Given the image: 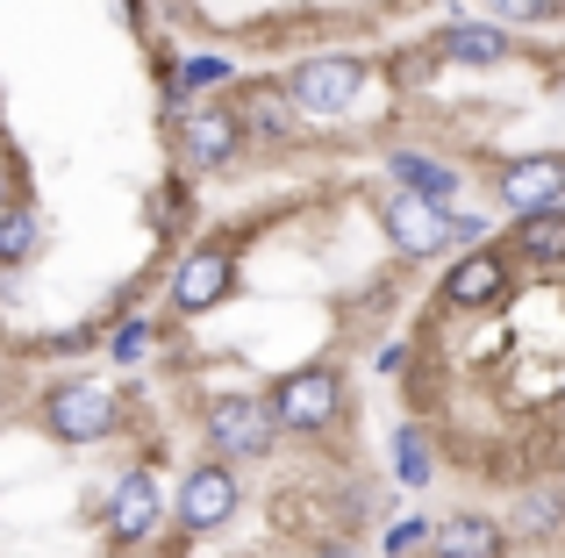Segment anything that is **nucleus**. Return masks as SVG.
Segmentation results:
<instances>
[{
	"instance_id": "obj_1",
	"label": "nucleus",
	"mask_w": 565,
	"mask_h": 558,
	"mask_svg": "<svg viewBox=\"0 0 565 558\" xmlns=\"http://www.w3.org/2000/svg\"><path fill=\"white\" fill-rule=\"evenodd\" d=\"M380 229H386V244H394L401 258H437V251H458V244L487 237L480 215L437 208V201L401 194V186H394V194H380Z\"/></svg>"
},
{
	"instance_id": "obj_2",
	"label": "nucleus",
	"mask_w": 565,
	"mask_h": 558,
	"mask_svg": "<svg viewBox=\"0 0 565 558\" xmlns=\"http://www.w3.org/2000/svg\"><path fill=\"white\" fill-rule=\"evenodd\" d=\"M337 416H344V379H337L330 365H301V373H287L273 387V422L279 430L316 437V430H330Z\"/></svg>"
},
{
	"instance_id": "obj_3",
	"label": "nucleus",
	"mask_w": 565,
	"mask_h": 558,
	"mask_svg": "<svg viewBox=\"0 0 565 558\" xmlns=\"http://www.w3.org/2000/svg\"><path fill=\"white\" fill-rule=\"evenodd\" d=\"M365 79H373V72H365L359 57H308V65L287 72L279 94L294 100V115H344L351 100L365 94Z\"/></svg>"
},
{
	"instance_id": "obj_4",
	"label": "nucleus",
	"mask_w": 565,
	"mask_h": 558,
	"mask_svg": "<svg viewBox=\"0 0 565 558\" xmlns=\"http://www.w3.org/2000/svg\"><path fill=\"white\" fill-rule=\"evenodd\" d=\"M494 194H501V208H515V223H523V215L565 208V158H558V151L509 158V165L494 172Z\"/></svg>"
},
{
	"instance_id": "obj_5",
	"label": "nucleus",
	"mask_w": 565,
	"mask_h": 558,
	"mask_svg": "<svg viewBox=\"0 0 565 558\" xmlns=\"http://www.w3.org/2000/svg\"><path fill=\"white\" fill-rule=\"evenodd\" d=\"M43 422H51L65 444H94V437H108L115 422H122V401H115V387H100V379H72V387H57L51 401H43Z\"/></svg>"
},
{
	"instance_id": "obj_6",
	"label": "nucleus",
	"mask_w": 565,
	"mask_h": 558,
	"mask_svg": "<svg viewBox=\"0 0 565 558\" xmlns=\"http://www.w3.org/2000/svg\"><path fill=\"white\" fill-rule=\"evenodd\" d=\"M207 437H215L222 459H265L279 437L273 422V401H250V394H230V401L207 408Z\"/></svg>"
},
{
	"instance_id": "obj_7",
	"label": "nucleus",
	"mask_w": 565,
	"mask_h": 558,
	"mask_svg": "<svg viewBox=\"0 0 565 558\" xmlns=\"http://www.w3.org/2000/svg\"><path fill=\"white\" fill-rule=\"evenodd\" d=\"M230 287H236V258L222 251V244H201V251H186L180 272H172V301H180V315H207V308H215Z\"/></svg>"
},
{
	"instance_id": "obj_8",
	"label": "nucleus",
	"mask_w": 565,
	"mask_h": 558,
	"mask_svg": "<svg viewBox=\"0 0 565 558\" xmlns=\"http://www.w3.org/2000/svg\"><path fill=\"white\" fill-rule=\"evenodd\" d=\"M236 516V473L222 459H207L201 473L180 480V523L186 530H222Z\"/></svg>"
},
{
	"instance_id": "obj_9",
	"label": "nucleus",
	"mask_w": 565,
	"mask_h": 558,
	"mask_svg": "<svg viewBox=\"0 0 565 558\" xmlns=\"http://www.w3.org/2000/svg\"><path fill=\"white\" fill-rule=\"evenodd\" d=\"M236 143H244V129H236L230 108H186L180 115V158H186V165L215 172V165L236 158Z\"/></svg>"
},
{
	"instance_id": "obj_10",
	"label": "nucleus",
	"mask_w": 565,
	"mask_h": 558,
	"mask_svg": "<svg viewBox=\"0 0 565 558\" xmlns=\"http://www.w3.org/2000/svg\"><path fill=\"white\" fill-rule=\"evenodd\" d=\"M444 301L466 315V308H494L509 301V258L501 251H466L451 272H444Z\"/></svg>"
},
{
	"instance_id": "obj_11",
	"label": "nucleus",
	"mask_w": 565,
	"mask_h": 558,
	"mask_svg": "<svg viewBox=\"0 0 565 558\" xmlns=\"http://www.w3.org/2000/svg\"><path fill=\"white\" fill-rule=\"evenodd\" d=\"M515 51V36L501 22H451L429 36V57H451V65H501Z\"/></svg>"
},
{
	"instance_id": "obj_12",
	"label": "nucleus",
	"mask_w": 565,
	"mask_h": 558,
	"mask_svg": "<svg viewBox=\"0 0 565 558\" xmlns=\"http://www.w3.org/2000/svg\"><path fill=\"white\" fill-rule=\"evenodd\" d=\"M158 516H166L158 480L151 473H122V487H115V502H108V530L122 537V545H143V537L158 530Z\"/></svg>"
},
{
	"instance_id": "obj_13",
	"label": "nucleus",
	"mask_w": 565,
	"mask_h": 558,
	"mask_svg": "<svg viewBox=\"0 0 565 558\" xmlns=\"http://www.w3.org/2000/svg\"><path fill=\"white\" fill-rule=\"evenodd\" d=\"M509 551V523L494 516H451L429 530V558H501Z\"/></svg>"
},
{
	"instance_id": "obj_14",
	"label": "nucleus",
	"mask_w": 565,
	"mask_h": 558,
	"mask_svg": "<svg viewBox=\"0 0 565 558\" xmlns=\"http://www.w3.org/2000/svg\"><path fill=\"white\" fill-rule=\"evenodd\" d=\"M386 172H394V186H401V194H423V201H437V208H451V201H458V172L444 165V158L394 151V158H386Z\"/></svg>"
},
{
	"instance_id": "obj_15",
	"label": "nucleus",
	"mask_w": 565,
	"mask_h": 558,
	"mask_svg": "<svg viewBox=\"0 0 565 558\" xmlns=\"http://www.w3.org/2000/svg\"><path fill=\"white\" fill-rule=\"evenodd\" d=\"M236 129L258 143H287L294 137V100L279 94V86H250L244 100H236Z\"/></svg>"
},
{
	"instance_id": "obj_16",
	"label": "nucleus",
	"mask_w": 565,
	"mask_h": 558,
	"mask_svg": "<svg viewBox=\"0 0 565 558\" xmlns=\"http://www.w3.org/2000/svg\"><path fill=\"white\" fill-rule=\"evenodd\" d=\"M515 258H523V266H565V208L523 215V223H515Z\"/></svg>"
},
{
	"instance_id": "obj_17",
	"label": "nucleus",
	"mask_w": 565,
	"mask_h": 558,
	"mask_svg": "<svg viewBox=\"0 0 565 558\" xmlns=\"http://www.w3.org/2000/svg\"><path fill=\"white\" fill-rule=\"evenodd\" d=\"M394 473H401V487H429V480H437L429 437L415 430V422H401V430H394Z\"/></svg>"
},
{
	"instance_id": "obj_18",
	"label": "nucleus",
	"mask_w": 565,
	"mask_h": 558,
	"mask_svg": "<svg viewBox=\"0 0 565 558\" xmlns=\"http://www.w3.org/2000/svg\"><path fill=\"white\" fill-rule=\"evenodd\" d=\"M29 258H36V215L0 208V266H29Z\"/></svg>"
},
{
	"instance_id": "obj_19",
	"label": "nucleus",
	"mask_w": 565,
	"mask_h": 558,
	"mask_svg": "<svg viewBox=\"0 0 565 558\" xmlns=\"http://www.w3.org/2000/svg\"><path fill=\"white\" fill-rule=\"evenodd\" d=\"M558 523H565V502H558V494H530V502L515 508V530H523V537H552Z\"/></svg>"
},
{
	"instance_id": "obj_20",
	"label": "nucleus",
	"mask_w": 565,
	"mask_h": 558,
	"mask_svg": "<svg viewBox=\"0 0 565 558\" xmlns=\"http://www.w3.org/2000/svg\"><path fill=\"white\" fill-rule=\"evenodd\" d=\"M487 14H501V22H523V29H537V22H558V14H565V0H487Z\"/></svg>"
},
{
	"instance_id": "obj_21",
	"label": "nucleus",
	"mask_w": 565,
	"mask_h": 558,
	"mask_svg": "<svg viewBox=\"0 0 565 558\" xmlns=\"http://www.w3.org/2000/svg\"><path fill=\"white\" fill-rule=\"evenodd\" d=\"M429 530H437V523H423V516H408V523H394V530H386V558H401V551H415V545H429Z\"/></svg>"
},
{
	"instance_id": "obj_22",
	"label": "nucleus",
	"mask_w": 565,
	"mask_h": 558,
	"mask_svg": "<svg viewBox=\"0 0 565 558\" xmlns=\"http://www.w3.org/2000/svg\"><path fill=\"white\" fill-rule=\"evenodd\" d=\"M222 79H230L222 57H193V65H180V86H222Z\"/></svg>"
},
{
	"instance_id": "obj_23",
	"label": "nucleus",
	"mask_w": 565,
	"mask_h": 558,
	"mask_svg": "<svg viewBox=\"0 0 565 558\" xmlns=\"http://www.w3.org/2000/svg\"><path fill=\"white\" fill-rule=\"evenodd\" d=\"M143 344H151V330H143V322H129V330H115V358H137Z\"/></svg>"
}]
</instances>
